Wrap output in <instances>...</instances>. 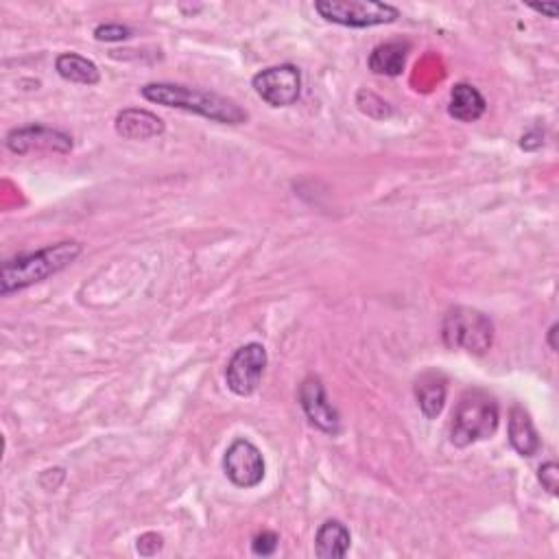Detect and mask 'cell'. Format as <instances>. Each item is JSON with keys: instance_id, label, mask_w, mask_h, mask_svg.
<instances>
[{"instance_id": "obj_1", "label": "cell", "mask_w": 559, "mask_h": 559, "mask_svg": "<svg viewBox=\"0 0 559 559\" xmlns=\"http://www.w3.org/2000/svg\"><path fill=\"white\" fill-rule=\"evenodd\" d=\"M140 94L149 103L175 107V110L204 116L212 123H221V125L247 123V112L243 107L228 97H221L217 92L188 88L182 86V83H147V86L140 88Z\"/></svg>"}, {"instance_id": "obj_2", "label": "cell", "mask_w": 559, "mask_h": 559, "mask_svg": "<svg viewBox=\"0 0 559 559\" xmlns=\"http://www.w3.org/2000/svg\"><path fill=\"white\" fill-rule=\"evenodd\" d=\"M83 247L77 241H64L49 245L33 254H20L5 260L3 276H0V293L9 297L11 293L25 291L33 284L44 282L55 273L64 271L81 256Z\"/></svg>"}, {"instance_id": "obj_3", "label": "cell", "mask_w": 559, "mask_h": 559, "mask_svg": "<svg viewBox=\"0 0 559 559\" xmlns=\"http://www.w3.org/2000/svg\"><path fill=\"white\" fill-rule=\"evenodd\" d=\"M501 413L498 402L485 389H468L457 402L450 424V442L457 448H466L481 439H490L498 431Z\"/></svg>"}, {"instance_id": "obj_4", "label": "cell", "mask_w": 559, "mask_h": 559, "mask_svg": "<svg viewBox=\"0 0 559 559\" xmlns=\"http://www.w3.org/2000/svg\"><path fill=\"white\" fill-rule=\"evenodd\" d=\"M442 339L450 350H466L470 354H485L494 343V324L477 308H450L442 324Z\"/></svg>"}, {"instance_id": "obj_5", "label": "cell", "mask_w": 559, "mask_h": 559, "mask_svg": "<svg viewBox=\"0 0 559 559\" xmlns=\"http://www.w3.org/2000/svg\"><path fill=\"white\" fill-rule=\"evenodd\" d=\"M317 14L332 25L350 29H370L378 25H391L400 18V11L389 3L378 0H319Z\"/></svg>"}, {"instance_id": "obj_6", "label": "cell", "mask_w": 559, "mask_h": 559, "mask_svg": "<svg viewBox=\"0 0 559 559\" xmlns=\"http://www.w3.org/2000/svg\"><path fill=\"white\" fill-rule=\"evenodd\" d=\"M252 86L258 97L271 107H289L300 99L302 73L293 64L271 66L254 75Z\"/></svg>"}, {"instance_id": "obj_7", "label": "cell", "mask_w": 559, "mask_h": 559, "mask_svg": "<svg viewBox=\"0 0 559 559\" xmlns=\"http://www.w3.org/2000/svg\"><path fill=\"white\" fill-rule=\"evenodd\" d=\"M267 350L260 343H247L239 348L225 370V383L236 396H252L267 370Z\"/></svg>"}, {"instance_id": "obj_8", "label": "cell", "mask_w": 559, "mask_h": 559, "mask_svg": "<svg viewBox=\"0 0 559 559\" xmlns=\"http://www.w3.org/2000/svg\"><path fill=\"white\" fill-rule=\"evenodd\" d=\"M5 145L16 156H29V153H64L73 151V138L68 134L44 125H27L11 129L5 138Z\"/></svg>"}, {"instance_id": "obj_9", "label": "cell", "mask_w": 559, "mask_h": 559, "mask_svg": "<svg viewBox=\"0 0 559 559\" xmlns=\"http://www.w3.org/2000/svg\"><path fill=\"white\" fill-rule=\"evenodd\" d=\"M223 470L236 487H256L265 479V457L260 450L249 442V439H236L232 446L225 450Z\"/></svg>"}, {"instance_id": "obj_10", "label": "cell", "mask_w": 559, "mask_h": 559, "mask_svg": "<svg viewBox=\"0 0 559 559\" xmlns=\"http://www.w3.org/2000/svg\"><path fill=\"white\" fill-rule=\"evenodd\" d=\"M297 398H300L306 418L311 420L313 426H317L319 431H324L328 435L339 433V428H341L339 411L332 407V402L328 400L321 378H317V376L304 378L300 391H297Z\"/></svg>"}, {"instance_id": "obj_11", "label": "cell", "mask_w": 559, "mask_h": 559, "mask_svg": "<svg viewBox=\"0 0 559 559\" xmlns=\"http://www.w3.org/2000/svg\"><path fill=\"white\" fill-rule=\"evenodd\" d=\"M116 134L125 140H149L164 134V121L149 110H138V107H127V110L116 114Z\"/></svg>"}, {"instance_id": "obj_12", "label": "cell", "mask_w": 559, "mask_h": 559, "mask_svg": "<svg viewBox=\"0 0 559 559\" xmlns=\"http://www.w3.org/2000/svg\"><path fill=\"white\" fill-rule=\"evenodd\" d=\"M415 400L420 404V411L426 420L439 418L444 411L446 394H448V380L442 372H424L413 385Z\"/></svg>"}, {"instance_id": "obj_13", "label": "cell", "mask_w": 559, "mask_h": 559, "mask_svg": "<svg viewBox=\"0 0 559 559\" xmlns=\"http://www.w3.org/2000/svg\"><path fill=\"white\" fill-rule=\"evenodd\" d=\"M409 51H411V44L404 40L378 44L372 51L370 59H367V66H370L374 75L398 77V75H402L404 66H407Z\"/></svg>"}, {"instance_id": "obj_14", "label": "cell", "mask_w": 559, "mask_h": 559, "mask_svg": "<svg viewBox=\"0 0 559 559\" xmlns=\"http://www.w3.org/2000/svg\"><path fill=\"white\" fill-rule=\"evenodd\" d=\"M350 544V529L339 520H326L315 535V555L319 559H341L348 555Z\"/></svg>"}, {"instance_id": "obj_15", "label": "cell", "mask_w": 559, "mask_h": 559, "mask_svg": "<svg viewBox=\"0 0 559 559\" xmlns=\"http://www.w3.org/2000/svg\"><path fill=\"white\" fill-rule=\"evenodd\" d=\"M487 103L483 94L472 86V83H457L450 90V103H448V114L461 123H474L485 114Z\"/></svg>"}, {"instance_id": "obj_16", "label": "cell", "mask_w": 559, "mask_h": 559, "mask_svg": "<svg viewBox=\"0 0 559 559\" xmlns=\"http://www.w3.org/2000/svg\"><path fill=\"white\" fill-rule=\"evenodd\" d=\"M509 444L514 446V450L520 457L538 455V450L542 448L540 435L535 431L529 413L522 407H518V404L509 413Z\"/></svg>"}, {"instance_id": "obj_17", "label": "cell", "mask_w": 559, "mask_h": 559, "mask_svg": "<svg viewBox=\"0 0 559 559\" xmlns=\"http://www.w3.org/2000/svg\"><path fill=\"white\" fill-rule=\"evenodd\" d=\"M55 70L59 77L70 83H81V86H97L101 81V73L94 62L88 57L77 53H62L55 59Z\"/></svg>"}, {"instance_id": "obj_18", "label": "cell", "mask_w": 559, "mask_h": 559, "mask_svg": "<svg viewBox=\"0 0 559 559\" xmlns=\"http://www.w3.org/2000/svg\"><path fill=\"white\" fill-rule=\"evenodd\" d=\"M278 544H280V535L273 533V531H263L258 533L256 538L252 540V553L258 557H269L278 551Z\"/></svg>"}, {"instance_id": "obj_19", "label": "cell", "mask_w": 559, "mask_h": 559, "mask_svg": "<svg viewBox=\"0 0 559 559\" xmlns=\"http://www.w3.org/2000/svg\"><path fill=\"white\" fill-rule=\"evenodd\" d=\"M134 35V31L125 25H99L94 29V38L99 42H123L129 40Z\"/></svg>"}, {"instance_id": "obj_20", "label": "cell", "mask_w": 559, "mask_h": 559, "mask_svg": "<svg viewBox=\"0 0 559 559\" xmlns=\"http://www.w3.org/2000/svg\"><path fill=\"white\" fill-rule=\"evenodd\" d=\"M538 479H540L544 490L549 492L551 496H555L557 494V487H559V468H557V463L549 461V463H544V466H540Z\"/></svg>"}, {"instance_id": "obj_21", "label": "cell", "mask_w": 559, "mask_h": 559, "mask_svg": "<svg viewBox=\"0 0 559 559\" xmlns=\"http://www.w3.org/2000/svg\"><path fill=\"white\" fill-rule=\"evenodd\" d=\"M162 546H164L162 535H158V533H145V535H140V538H138L136 549H138L140 555L153 557V555H158L162 551Z\"/></svg>"}, {"instance_id": "obj_22", "label": "cell", "mask_w": 559, "mask_h": 559, "mask_svg": "<svg viewBox=\"0 0 559 559\" xmlns=\"http://www.w3.org/2000/svg\"><path fill=\"white\" fill-rule=\"evenodd\" d=\"M529 7H531L533 11H538V14L546 16V18H551V20H555L557 14H559V5H557V3H542V5L531 3Z\"/></svg>"}, {"instance_id": "obj_23", "label": "cell", "mask_w": 559, "mask_h": 559, "mask_svg": "<svg viewBox=\"0 0 559 559\" xmlns=\"http://www.w3.org/2000/svg\"><path fill=\"white\" fill-rule=\"evenodd\" d=\"M557 330H559V326L557 324H553L551 326V330H549V348L555 352L557 350V343H555V337H557Z\"/></svg>"}]
</instances>
